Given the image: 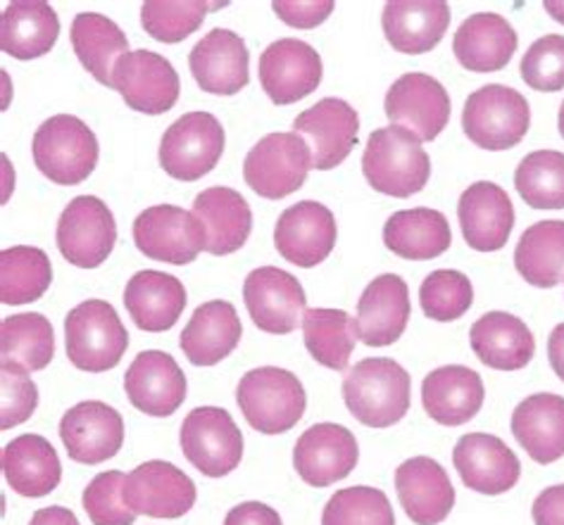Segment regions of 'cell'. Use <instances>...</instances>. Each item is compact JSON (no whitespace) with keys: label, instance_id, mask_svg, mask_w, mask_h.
<instances>
[{"label":"cell","instance_id":"f5cc1de1","mask_svg":"<svg viewBox=\"0 0 564 525\" xmlns=\"http://www.w3.org/2000/svg\"><path fill=\"white\" fill-rule=\"evenodd\" d=\"M225 525H284L279 512L262 502H243L234 506L225 518Z\"/></svg>","mask_w":564,"mask_h":525},{"label":"cell","instance_id":"f1b7e54d","mask_svg":"<svg viewBox=\"0 0 564 525\" xmlns=\"http://www.w3.org/2000/svg\"><path fill=\"white\" fill-rule=\"evenodd\" d=\"M184 283L165 272H137L124 288V307L131 321L145 333H165L186 309Z\"/></svg>","mask_w":564,"mask_h":525},{"label":"cell","instance_id":"8fae6325","mask_svg":"<svg viewBox=\"0 0 564 525\" xmlns=\"http://www.w3.org/2000/svg\"><path fill=\"white\" fill-rule=\"evenodd\" d=\"M57 250L79 269H98L117 243V221L110 207L96 195H79L57 219Z\"/></svg>","mask_w":564,"mask_h":525},{"label":"cell","instance_id":"11a10c76","mask_svg":"<svg viewBox=\"0 0 564 525\" xmlns=\"http://www.w3.org/2000/svg\"><path fill=\"white\" fill-rule=\"evenodd\" d=\"M547 359H551L557 379L564 383V324H557L547 338Z\"/></svg>","mask_w":564,"mask_h":525},{"label":"cell","instance_id":"816d5d0a","mask_svg":"<svg viewBox=\"0 0 564 525\" xmlns=\"http://www.w3.org/2000/svg\"><path fill=\"white\" fill-rule=\"evenodd\" d=\"M531 518L536 525H564V485L545 488L531 506Z\"/></svg>","mask_w":564,"mask_h":525},{"label":"cell","instance_id":"db71d44e","mask_svg":"<svg viewBox=\"0 0 564 525\" xmlns=\"http://www.w3.org/2000/svg\"><path fill=\"white\" fill-rule=\"evenodd\" d=\"M29 525H82L74 512L65 506H46L39 508V512L29 521Z\"/></svg>","mask_w":564,"mask_h":525},{"label":"cell","instance_id":"7c38bea8","mask_svg":"<svg viewBox=\"0 0 564 525\" xmlns=\"http://www.w3.org/2000/svg\"><path fill=\"white\" fill-rule=\"evenodd\" d=\"M243 303L252 324L272 336L293 333L307 311L301 281L276 266L252 269L243 283Z\"/></svg>","mask_w":564,"mask_h":525},{"label":"cell","instance_id":"4dcf8cb0","mask_svg":"<svg viewBox=\"0 0 564 525\" xmlns=\"http://www.w3.org/2000/svg\"><path fill=\"white\" fill-rule=\"evenodd\" d=\"M241 336L243 326L236 307L227 299H213L193 311L180 344L193 367H215L239 348Z\"/></svg>","mask_w":564,"mask_h":525},{"label":"cell","instance_id":"f6af8a7d","mask_svg":"<svg viewBox=\"0 0 564 525\" xmlns=\"http://www.w3.org/2000/svg\"><path fill=\"white\" fill-rule=\"evenodd\" d=\"M322 525H395V514L386 492L355 485L338 490L326 502Z\"/></svg>","mask_w":564,"mask_h":525},{"label":"cell","instance_id":"9f6ffc18","mask_svg":"<svg viewBox=\"0 0 564 525\" xmlns=\"http://www.w3.org/2000/svg\"><path fill=\"white\" fill-rule=\"evenodd\" d=\"M543 8H545V12L551 14L555 22L564 24V3H560V0H545Z\"/></svg>","mask_w":564,"mask_h":525},{"label":"cell","instance_id":"277c9868","mask_svg":"<svg viewBox=\"0 0 564 525\" xmlns=\"http://www.w3.org/2000/svg\"><path fill=\"white\" fill-rule=\"evenodd\" d=\"M67 359L86 373H106L122 362L129 333L106 299H86L65 317Z\"/></svg>","mask_w":564,"mask_h":525},{"label":"cell","instance_id":"f35d334b","mask_svg":"<svg viewBox=\"0 0 564 525\" xmlns=\"http://www.w3.org/2000/svg\"><path fill=\"white\" fill-rule=\"evenodd\" d=\"M514 266L531 286H560L564 281V221L545 219L529 227L517 243Z\"/></svg>","mask_w":564,"mask_h":525},{"label":"cell","instance_id":"7dc6e473","mask_svg":"<svg viewBox=\"0 0 564 525\" xmlns=\"http://www.w3.org/2000/svg\"><path fill=\"white\" fill-rule=\"evenodd\" d=\"M127 475L120 471L98 473L84 490V512L94 525H133L137 514L124 502Z\"/></svg>","mask_w":564,"mask_h":525},{"label":"cell","instance_id":"7a4b0ae2","mask_svg":"<svg viewBox=\"0 0 564 525\" xmlns=\"http://www.w3.org/2000/svg\"><path fill=\"white\" fill-rule=\"evenodd\" d=\"M362 174L377 193L391 198H412L422 193L432 176V160L420 136L403 127L372 131L362 155Z\"/></svg>","mask_w":564,"mask_h":525},{"label":"cell","instance_id":"5b68a950","mask_svg":"<svg viewBox=\"0 0 564 525\" xmlns=\"http://www.w3.org/2000/svg\"><path fill=\"white\" fill-rule=\"evenodd\" d=\"M39 172L57 186L84 184L98 164V139L79 117L55 114L43 122L32 143Z\"/></svg>","mask_w":564,"mask_h":525},{"label":"cell","instance_id":"ee69618b","mask_svg":"<svg viewBox=\"0 0 564 525\" xmlns=\"http://www.w3.org/2000/svg\"><path fill=\"white\" fill-rule=\"evenodd\" d=\"M219 8L203 0H148L141 6V24L160 43H180L198 32L207 10Z\"/></svg>","mask_w":564,"mask_h":525},{"label":"cell","instance_id":"52a82bcc","mask_svg":"<svg viewBox=\"0 0 564 525\" xmlns=\"http://www.w3.org/2000/svg\"><path fill=\"white\" fill-rule=\"evenodd\" d=\"M313 169V153L299 133H270L250 147L243 162L246 184L260 198L284 200L301 190Z\"/></svg>","mask_w":564,"mask_h":525},{"label":"cell","instance_id":"7402d4cb","mask_svg":"<svg viewBox=\"0 0 564 525\" xmlns=\"http://www.w3.org/2000/svg\"><path fill=\"white\" fill-rule=\"evenodd\" d=\"M453 463L463 483L481 494L510 492L522 475V463L498 435L467 433L453 449Z\"/></svg>","mask_w":564,"mask_h":525},{"label":"cell","instance_id":"b9f144b4","mask_svg":"<svg viewBox=\"0 0 564 525\" xmlns=\"http://www.w3.org/2000/svg\"><path fill=\"white\" fill-rule=\"evenodd\" d=\"M53 281L51 258L41 248L14 245L0 252V303L29 305L36 303Z\"/></svg>","mask_w":564,"mask_h":525},{"label":"cell","instance_id":"74e56055","mask_svg":"<svg viewBox=\"0 0 564 525\" xmlns=\"http://www.w3.org/2000/svg\"><path fill=\"white\" fill-rule=\"evenodd\" d=\"M72 48L94 79L112 88V74L120 59L131 53L127 34L106 14L79 12L72 22Z\"/></svg>","mask_w":564,"mask_h":525},{"label":"cell","instance_id":"44dd1931","mask_svg":"<svg viewBox=\"0 0 564 525\" xmlns=\"http://www.w3.org/2000/svg\"><path fill=\"white\" fill-rule=\"evenodd\" d=\"M186 387V376L176 359L162 350L139 352L124 373L129 402L148 416H172L184 404Z\"/></svg>","mask_w":564,"mask_h":525},{"label":"cell","instance_id":"d6986e66","mask_svg":"<svg viewBox=\"0 0 564 525\" xmlns=\"http://www.w3.org/2000/svg\"><path fill=\"white\" fill-rule=\"evenodd\" d=\"M355 435L338 424L310 426L293 447V467L310 488H329L358 467Z\"/></svg>","mask_w":564,"mask_h":525},{"label":"cell","instance_id":"e575fe53","mask_svg":"<svg viewBox=\"0 0 564 525\" xmlns=\"http://www.w3.org/2000/svg\"><path fill=\"white\" fill-rule=\"evenodd\" d=\"M512 435L536 463H553L564 457V397L536 393L517 404Z\"/></svg>","mask_w":564,"mask_h":525},{"label":"cell","instance_id":"e0dca14e","mask_svg":"<svg viewBox=\"0 0 564 525\" xmlns=\"http://www.w3.org/2000/svg\"><path fill=\"white\" fill-rule=\"evenodd\" d=\"M196 483L174 463L153 459L127 475L124 502L133 514L182 518L196 504Z\"/></svg>","mask_w":564,"mask_h":525},{"label":"cell","instance_id":"9a60e30c","mask_svg":"<svg viewBox=\"0 0 564 525\" xmlns=\"http://www.w3.org/2000/svg\"><path fill=\"white\" fill-rule=\"evenodd\" d=\"M260 86L274 105H293L315 94L322 77V57L305 41L279 39L260 55Z\"/></svg>","mask_w":564,"mask_h":525},{"label":"cell","instance_id":"cb8c5ba5","mask_svg":"<svg viewBox=\"0 0 564 525\" xmlns=\"http://www.w3.org/2000/svg\"><path fill=\"white\" fill-rule=\"evenodd\" d=\"M395 492L414 525H438L455 506L451 475L432 457H412L395 469Z\"/></svg>","mask_w":564,"mask_h":525},{"label":"cell","instance_id":"6da1fadb","mask_svg":"<svg viewBox=\"0 0 564 525\" xmlns=\"http://www.w3.org/2000/svg\"><path fill=\"white\" fill-rule=\"evenodd\" d=\"M410 373L389 357H369L355 364L344 381L348 412L367 428H391L410 412Z\"/></svg>","mask_w":564,"mask_h":525},{"label":"cell","instance_id":"8d00e7d4","mask_svg":"<svg viewBox=\"0 0 564 525\" xmlns=\"http://www.w3.org/2000/svg\"><path fill=\"white\" fill-rule=\"evenodd\" d=\"M57 36H61V20L43 0H18L0 18V48L14 59L48 55Z\"/></svg>","mask_w":564,"mask_h":525},{"label":"cell","instance_id":"9c48e42d","mask_svg":"<svg viewBox=\"0 0 564 525\" xmlns=\"http://www.w3.org/2000/svg\"><path fill=\"white\" fill-rule=\"evenodd\" d=\"M182 452L207 478H225L243 459V435L231 414L219 407L188 412L180 433Z\"/></svg>","mask_w":564,"mask_h":525},{"label":"cell","instance_id":"ac0fdd59","mask_svg":"<svg viewBox=\"0 0 564 525\" xmlns=\"http://www.w3.org/2000/svg\"><path fill=\"white\" fill-rule=\"evenodd\" d=\"M61 440L72 461L98 467L117 457L124 445L122 414L98 400L74 404L61 418Z\"/></svg>","mask_w":564,"mask_h":525},{"label":"cell","instance_id":"f546056e","mask_svg":"<svg viewBox=\"0 0 564 525\" xmlns=\"http://www.w3.org/2000/svg\"><path fill=\"white\" fill-rule=\"evenodd\" d=\"M517 43V32L502 14L477 12L459 24L453 39V53L465 69L488 74L510 65Z\"/></svg>","mask_w":564,"mask_h":525},{"label":"cell","instance_id":"681fc988","mask_svg":"<svg viewBox=\"0 0 564 525\" xmlns=\"http://www.w3.org/2000/svg\"><path fill=\"white\" fill-rule=\"evenodd\" d=\"M39 407V387L20 367H0V428L10 430L32 418Z\"/></svg>","mask_w":564,"mask_h":525},{"label":"cell","instance_id":"603a6c76","mask_svg":"<svg viewBox=\"0 0 564 525\" xmlns=\"http://www.w3.org/2000/svg\"><path fill=\"white\" fill-rule=\"evenodd\" d=\"M250 53L246 41L229 29H213L188 55L193 79L205 94L236 96L250 81Z\"/></svg>","mask_w":564,"mask_h":525},{"label":"cell","instance_id":"ba28073f","mask_svg":"<svg viewBox=\"0 0 564 525\" xmlns=\"http://www.w3.org/2000/svg\"><path fill=\"white\" fill-rule=\"evenodd\" d=\"M225 143V129L215 114H182L160 141V167L176 182H198L217 167Z\"/></svg>","mask_w":564,"mask_h":525},{"label":"cell","instance_id":"2e32d148","mask_svg":"<svg viewBox=\"0 0 564 525\" xmlns=\"http://www.w3.org/2000/svg\"><path fill=\"white\" fill-rule=\"evenodd\" d=\"M360 117L340 98H324L301 112L293 122V133L307 143L313 153V169L329 172L344 164L358 145Z\"/></svg>","mask_w":564,"mask_h":525},{"label":"cell","instance_id":"4fadbf2b","mask_svg":"<svg viewBox=\"0 0 564 525\" xmlns=\"http://www.w3.org/2000/svg\"><path fill=\"white\" fill-rule=\"evenodd\" d=\"M383 110L389 122L412 131L420 141L438 139L451 122V96L429 74L408 72L386 94Z\"/></svg>","mask_w":564,"mask_h":525},{"label":"cell","instance_id":"836d02e7","mask_svg":"<svg viewBox=\"0 0 564 525\" xmlns=\"http://www.w3.org/2000/svg\"><path fill=\"white\" fill-rule=\"evenodd\" d=\"M3 475L22 497H46L63 480V463L43 435L26 433L3 447Z\"/></svg>","mask_w":564,"mask_h":525},{"label":"cell","instance_id":"7bdbcfd3","mask_svg":"<svg viewBox=\"0 0 564 525\" xmlns=\"http://www.w3.org/2000/svg\"><path fill=\"white\" fill-rule=\"evenodd\" d=\"M514 186L533 209H564V153L536 150L514 172Z\"/></svg>","mask_w":564,"mask_h":525},{"label":"cell","instance_id":"83f0119b","mask_svg":"<svg viewBox=\"0 0 564 525\" xmlns=\"http://www.w3.org/2000/svg\"><path fill=\"white\" fill-rule=\"evenodd\" d=\"M484 381L474 369L463 364L441 367L422 383L424 412L441 426H465L484 407Z\"/></svg>","mask_w":564,"mask_h":525},{"label":"cell","instance_id":"4316f807","mask_svg":"<svg viewBox=\"0 0 564 525\" xmlns=\"http://www.w3.org/2000/svg\"><path fill=\"white\" fill-rule=\"evenodd\" d=\"M386 41L393 51L422 55L434 51L451 26V6L443 0H393L381 14Z\"/></svg>","mask_w":564,"mask_h":525},{"label":"cell","instance_id":"484cf974","mask_svg":"<svg viewBox=\"0 0 564 525\" xmlns=\"http://www.w3.org/2000/svg\"><path fill=\"white\" fill-rule=\"evenodd\" d=\"M457 219L471 250L496 252L508 245L512 236L514 207L498 184L477 182L459 195Z\"/></svg>","mask_w":564,"mask_h":525},{"label":"cell","instance_id":"d590c367","mask_svg":"<svg viewBox=\"0 0 564 525\" xmlns=\"http://www.w3.org/2000/svg\"><path fill=\"white\" fill-rule=\"evenodd\" d=\"M451 223L438 209L414 207L395 212L383 227V245L400 260H436L451 248Z\"/></svg>","mask_w":564,"mask_h":525},{"label":"cell","instance_id":"f907efd6","mask_svg":"<svg viewBox=\"0 0 564 525\" xmlns=\"http://www.w3.org/2000/svg\"><path fill=\"white\" fill-rule=\"evenodd\" d=\"M274 12L279 14L281 22H286L293 29H315L326 18L334 12L332 0H324V3H317V0H310V3H289V0H276L272 3Z\"/></svg>","mask_w":564,"mask_h":525},{"label":"cell","instance_id":"6f0895ef","mask_svg":"<svg viewBox=\"0 0 564 525\" xmlns=\"http://www.w3.org/2000/svg\"><path fill=\"white\" fill-rule=\"evenodd\" d=\"M557 124H560V133H562V139H564V102L560 105V119H557Z\"/></svg>","mask_w":564,"mask_h":525},{"label":"cell","instance_id":"60d3db41","mask_svg":"<svg viewBox=\"0 0 564 525\" xmlns=\"http://www.w3.org/2000/svg\"><path fill=\"white\" fill-rule=\"evenodd\" d=\"M303 340L310 357L332 371H346L355 350V321L344 309L315 307L303 317Z\"/></svg>","mask_w":564,"mask_h":525},{"label":"cell","instance_id":"1f68e13d","mask_svg":"<svg viewBox=\"0 0 564 525\" xmlns=\"http://www.w3.org/2000/svg\"><path fill=\"white\" fill-rule=\"evenodd\" d=\"M474 354L488 369L519 371L536 354V340L529 326L508 311H488L469 331Z\"/></svg>","mask_w":564,"mask_h":525},{"label":"cell","instance_id":"ab89813d","mask_svg":"<svg viewBox=\"0 0 564 525\" xmlns=\"http://www.w3.org/2000/svg\"><path fill=\"white\" fill-rule=\"evenodd\" d=\"M55 354L53 324L39 311L12 314L0 324V362L26 373L43 371Z\"/></svg>","mask_w":564,"mask_h":525},{"label":"cell","instance_id":"8992f818","mask_svg":"<svg viewBox=\"0 0 564 525\" xmlns=\"http://www.w3.org/2000/svg\"><path fill=\"white\" fill-rule=\"evenodd\" d=\"M529 102L510 86H481L465 102L463 129L467 139L484 150H510L519 145L529 133Z\"/></svg>","mask_w":564,"mask_h":525},{"label":"cell","instance_id":"30bf717a","mask_svg":"<svg viewBox=\"0 0 564 525\" xmlns=\"http://www.w3.org/2000/svg\"><path fill=\"white\" fill-rule=\"evenodd\" d=\"M133 243L148 260L174 266L191 264L205 250L207 233L203 221L174 205L148 207L133 219Z\"/></svg>","mask_w":564,"mask_h":525},{"label":"cell","instance_id":"c3c4849f","mask_svg":"<svg viewBox=\"0 0 564 525\" xmlns=\"http://www.w3.org/2000/svg\"><path fill=\"white\" fill-rule=\"evenodd\" d=\"M522 79L533 91L555 94L564 88V36L547 34L533 41L522 57Z\"/></svg>","mask_w":564,"mask_h":525},{"label":"cell","instance_id":"ffe728a7","mask_svg":"<svg viewBox=\"0 0 564 525\" xmlns=\"http://www.w3.org/2000/svg\"><path fill=\"white\" fill-rule=\"evenodd\" d=\"M338 229L329 207L315 200L295 203L281 212L274 229V245L286 262L313 269L336 248Z\"/></svg>","mask_w":564,"mask_h":525},{"label":"cell","instance_id":"d6a6232c","mask_svg":"<svg viewBox=\"0 0 564 525\" xmlns=\"http://www.w3.org/2000/svg\"><path fill=\"white\" fill-rule=\"evenodd\" d=\"M193 215H196L207 233L205 252L225 258L246 245L252 231L250 205L239 190L227 186L205 188L193 200Z\"/></svg>","mask_w":564,"mask_h":525},{"label":"cell","instance_id":"d4e9b609","mask_svg":"<svg viewBox=\"0 0 564 525\" xmlns=\"http://www.w3.org/2000/svg\"><path fill=\"white\" fill-rule=\"evenodd\" d=\"M410 314L408 283L398 274H381L360 297L355 333L369 348H389L405 333Z\"/></svg>","mask_w":564,"mask_h":525},{"label":"cell","instance_id":"5bb4252c","mask_svg":"<svg viewBox=\"0 0 564 525\" xmlns=\"http://www.w3.org/2000/svg\"><path fill=\"white\" fill-rule=\"evenodd\" d=\"M112 88L127 108L143 114H165L180 100L182 81L170 59L153 51H131L115 67Z\"/></svg>","mask_w":564,"mask_h":525},{"label":"cell","instance_id":"3957f363","mask_svg":"<svg viewBox=\"0 0 564 525\" xmlns=\"http://www.w3.org/2000/svg\"><path fill=\"white\" fill-rule=\"evenodd\" d=\"M236 402L252 430L279 435L299 426L307 395L295 373L279 367H260L243 373L236 387Z\"/></svg>","mask_w":564,"mask_h":525},{"label":"cell","instance_id":"bcb514c9","mask_svg":"<svg viewBox=\"0 0 564 525\" xmlns=\"http://www.w3.org/2000/svg\"><path fill=\"white\" fill-rule=\"evenodd\" d=\"M420 305L426 317L434 321H455L465 317L474 305L471 281L455 269H438L422 281Z\"/></svg>","mask_w":564,"mask_h":525}]
</instances>
